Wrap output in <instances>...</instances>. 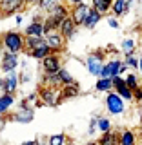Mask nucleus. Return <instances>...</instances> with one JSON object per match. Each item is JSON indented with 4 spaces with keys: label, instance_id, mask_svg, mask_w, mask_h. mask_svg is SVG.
Masks as SVG:
<instances>
[{
    "label": "nucleus",
    "instance_id": "obj_1",
    "mask_svg": "<svg viewBox=\"0 0 142 145\" xmlns=\"http://www.w3.org/2000/svg\"><path fill=\"white\" fill-rule=\"evenodd\" d=\"M0 42L4 45V51H7V53H15V54L24 53V47H26L24 33H18V31H6V33L0 35Z\"/></svg>",
    "mask_w": 142,
    "mask_h": 145
},
{
    "label": "nucleus",
    "instance_id": "obj_2",
    "mask_svg": "<svg viewBox=\"0 0 142 145\" xmlns=\"http://www.w3.org/2000/svg\"><path fill=\"white\" fill-rule=\"evenodd\" d=\"M35 118V107L27 102L26 98H22L18 102V107L15 112H9L6 116L7 121H17V123H31Z\"/></svg>",
    "mask_w": 142,
    "mask_h": 145
},
{
    "label": "nucleus",
    "instance_id": "obj_3",
    "mask_svg": "<svg viewBox=\"0 0 142 145\" xmlns=\"http://www.w3.org/2000/svg\"><path fill=\"white\" fill-rule=\"evenodd\" d=\"M36 96H38V102L42 105H48V107H57L62 103L60 87H46V85H40L36 89Z\"/></svg>",
    "mask_w": 142,
    "mask_h": 145
},
{
    "label": "nucleus",
    "instance_id": "obj_4",
    "mask_svg": "<svg viewBox=\"0 0 142 145\" xmlns=\"http://www.w3.org/2000/svg\"><path fill=\"white\" fill-rule=\"evenodd\" d=\"M106 109H108L109 114H113V116L124 114V111H126V102H124L120 96H118L115 91H111V93H108V96H106Z\"/></svg>",
    "mask_w": 142,
    "mask_h": 145
},
{
    "label": "nucleus",
    "instance_id": "obj_5",
    "mask_svg": "<svg viewBox=\"0 0 142 145\" xmlns=\"http://www.w3.org/2000/svg\"><path fill=\"white\" fill-rule=\"evenodd\" d=\"M18 87H20V82H18V72L13 71V72H7V74L2 76V84H0V93L4 94H11L15 96Z\"/></svg>",
    "mask_w": 142,
    "mask_h": 145
},
{
    "label": "nucleus",
    "instance_id": "obj_6",
    "mask_svg": "<svg viewBox=\"0 0 142 145\" xmlns=\"http://www.w3.org/2000/svg\"><path fill=\"white\" fill-rule=\"evenodd\" d=\"M104 51H95V53H91L88 58H86V67H88V71L91 72L93 76H100V71H102V65H104Z\"/></svg>",
    "mask_w": 142,
    "mask_h": 145
},
{
    "label": "nucleus",
    "instance_id": "obj_7",
    "mask_svg": "<svg viewBox=\"0 0 142 145\" xmlns=\"http://www.w3.org/2000/svg\"><path fill=\"white\" fill-rule=\"evenodd\" d=\"M44 40H46V44H48V47L51 49V53L60 54L64 49H66V40H64V36L58 33V31H49V33H46Z\"/></svg>",
    "mask_w": 142,
    "mask_h": 145
},
{
    "label": "nucleus",
    "instance_id": "obj_8",
    "mask_svg": "<svg viewBox=\"0 0 142 145\" xmlns=\"http://www.w3.org/2000/svg\"><path fill=\"white\" fill-rule=\"evenodd\" d=\"M120 67H122L120 58H117V56L109 58L108 62H104L98 78H115V76H120Z\"/></svg>",
    "mask_w": 142,
    "mask_h": 145
},
{
    "label": "nucleus",
    "instance_id": "obj_9",
    "mask_svg": "<svg viewBox=\"0 0 142 145\" xmlns=\"http://www.w3.org/2000/svg\"><path fill=\"white\" fill-rule=\"evenodd\" d=\"M18 65H20V56L15 54V53L4 51V56H2V60H0V72H2V74L13 72V71H17Z\"/></svg>",
    "mask_w": 142,
    "mask_h": 145
},
{
    "label": "nucleus",
    "instance_id": "obj_10",
    "mask_svg": "<svg viewBox=\"0 0 142 145\" xmlns=\"http://www.w3.org/2000/svg\"><path fill=\"white\" fill-rule=\"evenodd\" d=\"M42 71L46 74H55V72H58L62 69V56L57 53H51L49 56H46L42 62Z\"/></svg>",
    "mask_w": 142,
    "mask_h": 145
},
{
    "label": "nucleus",
    "instance_id": "obj_11",
    "mask_svg": "<svg viewBox=\"0 0 142 145\" xmlns=\"http://www.w3.org/2000/svg\"><path fill=\"white\" fill-rule=\"evenodd\" d=\"M89 11H91L89 4H86V2L77 4V6H71L69 7V18L77 24V27H79V25H82V22L86 20V16H88Z\"/></svg>",
    "mask_w": 142,
    "mask_h": 145
},
{
    "label": "nucleus",
    "instance_id": "obj_12",
    "mask_svg": "<svg viewBox=\"0 0 142 145\" xmlns=\"http://www.w3.org/2000/svg\"><path fill=\"white\" fill-rule=\"evenodd\" d=\"M26 7L24 0H0V15L2 16H11L17 15L18 11Z\"/></svg>",
    "mask_w": 142,
    "mask_h": 145
},
{
    "label": "nucleus",
    "instance_id": "obj_13",
    "mask_svg": "<svg viewBox=\"0 0 142 145\" xmlns=\"http://www.w3.org/2000/svg\"><path fill=\"white\" fill-rule=\"evenodd\" d=\"M133 6V0H113V6H111V16H124L127 11Z\"/></svg>",
    "mask_w": 142,
    "mask_h": 145
},
{
    "label": "nucleus",
    "instance_id": "obj_14",
    "mask_svg": "<svg viewBox=\"0 0 142 145\" xmlns=\"http://www.w3.org/2000/svg\"><path fill=\"white\" fill-rule=\"evenodd\" d=\"M17 105V98L11 96V94H4L0 93V116L6 118L9 112H11V109Z\"/></svg>",
    "mask_w": 142,
    "mask_h": 145
},
{
    "label": "nucleus",
    "instance_id": "obj_15",
    "mask_svg": "<svg viewBox=\"0 0 142 145\" xmlns=\"http://www.w3.org/2000/svg\"><path fill=\"white\" fill-rule=\"evenodd\" d=\"M58 33H60L62 36H64V40H71L73 36L77 35V24L71 20L69 16L66 18V20H62V24H60V27H58Z\"/></svg>",
    "mask_w": 142,
    "mask_h": 145
},
{
    "label": "nucleus",
    "instance_id": "obj_16",
    "mask_svg": "<svg viewBox=\"0 0 142 145\" xmlns=\"http://www.w3.org/2000/svg\"><path fill=\"white\" fill-rule=\"evenodd\" d=\"M118 145H139L137 133L131 129H122L118 131Z\"/></svg>",
    "mask_w": 142,
    "mask_h": 145
},
{
    "label": "nucleus",
    "instance_id": "obj_17",
    "mask_svg": "<svg viewBox=\"0 0 142 145\" xmlns=\"http://www.w3.org/2000/svg\"><path fill=\"white\" fill-rule=\"evenodd\" d=\"M80 94V85L77 84H71V85H64V87H60V100L62 102H66V100L69 98H77Z\"/></svg>",
    "mask_w": 142,
    "mask_h": 145
},
{
    "label": "nucleus",
    "instance_id": "obj_18",
    "mask_svg": "<svg viewBox=\"0 0 142 145\" xmlns=\"http://www.w3.org/2000/svg\"><path fill=\"white\" fill-rule=\"evenodd\" d=\"M111 6H113V0H91V9L100 13L102 16L111 13Z\"/></svg>",
    "mask_w": 142,
    "mask_h": 145
},
{
    "label": "nucleus",
    "instance_id": "obj_19",
    "mask_svg": "<svg viewBox=\"0 0 142 145\" xmlns=\"http://www.w3.org/2000/svg\"><path fill=\"white\" fill-rule=\"evenodd\" d=\"M46 45V40H44V36H26V47H24V53H31V51H35V49H38V47H44Z\"/></svg>",
    "mask_w": 142,
    "mask_h": 145
},
{
    "label": "nucleus",
    "instance_id": "obj_20",
    "mask_svg": "<svg viewBox=\"0 0 142 145\" xmlns=\"http://www.w3.org/2000/svg\"><path fill=\"white\" fill-rule=\"evenodd\" d=\"M24 36H44V24L42 22H29L24 29Z\"/></svg>",
    "mask_w": 142,
    "mask_h": 145
},
{
    "label": "nucleus",
    "instance_id": "obj_21",
    "mask_svg": "<svg viewBox=\"0 0 142 145\" xmlns=\"http://www.w3.org/2000/svg\"><path fill=\"white\" fill-rule=\"evenodd\" d=\"M49 16H53L57 22H60V24H62V20H66V18L69 16V6H66L64 2H60L51 13H49Z\"/></svg>",
    "mask_w": 142,
    "mask_h": 145
},
{
    "label": "nucleus",
    "instance_id": "obj_22",
    "mask_svg": "<svg viewBox=\"0 0 142 145\" xmlns=\"http://www.w3.org/2000/svg\"><path fill=\"white\" fill-rule=\"evenodd\" d=\"M98 145H118V131H108V133L100 134V138L97 140Z\"/></svg>",
    "mask_w": 142,
    "mask_h": 145
},
{
    "label": "nucleus",
    "instance_id": "obj_23",
    "mask_svg": "<svg viewBox=\"0 0 142 145\" xmlns=\"http://www.w3.org/2000/svg\"><path fill=\"white\" fill-rule=\"evenodd\" d=\"M100 20H102V15L91 9V11L88 13V16H86V20L82 22V27H84V29H95Z\"/></svg>",
    "mask_w": 142,
    "mask_h": 145
},
{
    "label": "nucleus",
    "instance_id": "obj_24",
    "mask_svg": "<svg viewBox=\"0 0 142 145\" xmlns=\"http://www.w3.org/2000/svg\"><path fill=\"white\" fill-rule=\"evenodd\" d=\"M95 91L97 93H111L113 91V82L111 78H98L97 84H95Z\"/></svg>",
    "mask_w": 142,
    "mask_h": 145
},
{
    "label": "nucleus",
    "instance_id": "obj_25",
    "mask_svg": "<svg viewBox=\"0 0 142 145\" xmlns=\"http://www.w3.org/2000/svg\"><path fill=\"white\" fill-rule=\"evenodd\" d=\"M113 129V125H111V120L106 116H97V131L100 134H104V133H108V131H111Z\"/></svg>",
    "mask_w": 142,
    "mask_h": 145
},
{
    "label": "nucleus",
    "instance_id": "obj_26",
    "mask_svg": "<svg viewBox=\"0 0 142 145\" xmlns=\"http://www.w3.org/2000/svg\"><path fill=\"white\" fill-rule=\"evenodd\" d=\"M49 54H51V49L48 47V44H46L44 47H38V49H35V51L27 53V56H31V58H35V60H40V62H42L46 56H49Z\"/></svg>",
    "mask_w": 142,
    "mask_h": 145
},
{
    "label": "nucleus",
    "instance_id": "obj_27",
    "mask_svg": "<svg viewBox=\"0 0 142 145\" xmlns=\"http://www.w3.org/2000/svg\"><path fill=\"white\" fill-rule=\"evenodd\" d=\"M58 74V82H60V87H64V85H71V84H75V78L71 76V72L67 71V69H62L57 72Z\"/></svg>",
    "mask_w": 142,
    "mask_h": 145
},
{
    "label": "nucleus",
    "instance_id": "obj_28",
    "mask_svg": "<svg viewBox=\"0 0 142 145\" xmlns=\"http://www.w3.org/2000/svg\"><path fill=\"white\" fill-rule=\"evenodd\" d=\"M58 4H60V0H38V2H36V6H38L40 9H42L44 13H51L55 7L58 6Z\"/></svg>",
    "mask_w": 142,
    "mask_h": 145
},
{
    "label": "nucleus",
    "instance_id": "obj_29",
    "mask_svg": "<svg viewBox=\"0 0 142 145\" xmlns=\"http://www.w3.org/2000/svg\"><path fill=\"white\" fill-rule=\"evenodd\" d=\"M48 145H66L67 143V136L64 133H58V134H51L48 140Z\"/></svg>",
    "mask_w": 142,
    "mask_h": 145
},
{
    "label": "nucleus",
    "instance_id": "obj_30",
    "mask_svg": "<svg viewBox=\"0 0 142 145\" xmlns=\"http://www.w3.org/2000/svg\"><path fill=\"white\" fill-rule=\"evenodd\" d=\"M124 82H126V85H127V87H129L131 91H135V89H139V87H140V84H139V76H137L135 72H126Z\"/></svg>",
    "mask_w": 142,
    "mask_h": 145
},
{
    "label": "nucleus",
    "instance_id": "obj_31",
    "mask_svg": "<svg viewBox=\"0 0 142 145\" xmlns=\"http://www.w3.org/2000/svg\"><path fill=\"white\" fill-rule=\"evenodd\" d=\"M122 51H124V54H133L135 53V47H137V42L133 38H124L122 40Z\"/></svg>",
    "mask_w": 142,
    "mask_h": 145
},
{
    "label": "nucleus",
    "instance_id": "obj_32",
    "mask_svg": "<svg viewBox=\"0 0 142 145\" xmlns=\"http://www.w3.org/2000/svg\"><path fill=\"white\" fill-rule=\"evenodd\" d=\"M122 62H124L129 69H137V67H139V58H137L135 54H126Z\"/></svg>",
    "mask_w": 142,
    "mask_h": 145
},
{
    "label": "nucleus",
    "instance_id": "obj_33",
    "mask_svg": "<svg viewBox=\"0 0 142 145\" xmlns=\"http://www.w3.org/2000/svg\"><path fill=\"white\" fill-rule=\"evenodd\" d=\"M98 131H97V116H93L89 120V127H88V136H93V134H97Z\"/></svg>",
    "mask_w": 142,
    "mask_h": 145
},
{
    "label": "nucleus",
    "instance_id": "obj_34",
    "mask_svg": "<svg viewBox=\"0 0 142 145\" xmlns=\"http://www.w3.org/2000/svg\"><path fill=\"white\" fill-rule=\"evenodd\" d=\"M29 80H31V76H29V72H27V71H22L20 74H18V82H20V84H27Z\"/></svg>",
    "mask_w": 142,
    "mask_h": 145
},
{
    "label": "nucleus",
    "instance_id": "obj_35",
    "mask_svg": "<svg viewBox=\"0 0 142 145\" xmlns=\"http://www.w3.org/2000/svg\"><path fill=\"white\" fill-rule=\"evenodd\" d=\"M108 25L111 27V29H118V20H117L115 16H109L108 18Z\"/></svg>",
    "mask_w": 142,
    "mask_h": 145
},
{
    "label": "nucleus",
    "instance_id": "obj_36",
    "mask_svg": "<svg viewBox=\"0 0 142 145\" xmlns=\"http://www.w3.org/2000/svg\"><path fill=\"white\" fill-rule=\"evenodd\" d=\"M133 100H135V102H142V87L133 91Z\"/></svg>",
    "mask_w": 142,
    "mask_h": 145
},
{
    "label": "nucleus",
    "instance_id": "obj_37",
    "mask_svg": "<svg viewBox=\"0 0 142 145\" xmlns=\"http://www.w3.org/2000/svg\"><path fill=\"white\" fill-rule=\"evenodd\" d=\"M82 2H84V0H66V6H77V4H82Z\"/></svg>",
    "mask_w": 142,
    "mask_h": 145
},
{
    "label": "nucleus",
    "instance_id": "obj_38",
    "mask_svg": "<svg viewBox=\"0 0 142 145\" xmlns=\"http://www.w3.org/2000/svg\"><path fill=\"white\" fill-rule=\"evenodd\" d=\"M38 143V138H35V140H27V142H22L20 145H36Z\"/></svg>",
    "mask_w": 142,
    "mask_h": 145
},
{
    "label": "nucleus",
    "instance_id": "obj_39",
    "mask_svg": "<svg viewBox=\"0 0 142 145\" xmlns=\"http://www.w3.org/2000/svg\"><path fill=\"white\" fill-rule=\"evenodd\" d=\"M6 123H7L6 118H0V134H2V131H4V129H6Z\"/></svg>",
    "mask_w": 142,
    "mask_h": 145
},
{
    "label": "nucleus",
    "instance_id": "obj_40",
    "mask_svg": "<svg viewBox=\"0 0 142 145\" xmlns=\"http://www.w3.org/2000/svg\"><path fill=\"white\" fill-rule=\"evenodd\" d=\"M38 2V0H24V4H26V7L27 6H35V4Z\"/></svg>",
    "mask_w": 142,
    "mask_h": 145
},
{
    "label": "nucleus",
    "instance_id": "obj_41",
    "mask_svg": "<svg viewBox=\"0 0 142 145\" xmlns=\"http://www.w3.org/2000/svg\"><path fill=\"white\" fill-rule=\"evenodd\" d=\"M15 20H17V24L20 25L22 22H24V16H22V15H17V16H15Z\"/></svg>",
    "mask_w": 142,
    "mask_h": 145
},
{
    "label": "nucleus",
    "instance_id": "obj_42",
    "mask_svg": "<svg viewBox=\"0 0 142 145\" xmlns=\"http://www.w3.org/2000/svg\"><path fill=\"white\" fill-rule=\"evenodd\" d=\"M36 145H48V142H46L44 136H42V138H38V143H36Z\"/></svg>",
    "mask_w": 142,
    "mask_h": 145
},
{
    "label": "nucleus",
    "instance_id": "obj_43",
    "mask_svg": "<svg viewBox=\"0 0 142 145\" xmlns=\"http://www.w3.org/2000/svg\"><path fill=\"white\" fill-rule=\"evenodd\" d=\"M137 69H139V71H140V76H142V56L139 58V67H137Z\"/></svg>",
    "mask_w": 142,
    "mask_h": 145
},
{
    "label": "nucleus",
    "instance_id": "obj_44",
    "mask_svg": "<svg viewBox=\"0 0 142 145\" xmlns=\"http://www.w3.org/2000/svg\"><path fill=\"white\" fill-rule=\"evenodd\" d=\"M2 56H4V45H2V42H0V60H2Z\"/></svg>",
    "mask_w": 142,
    "mask_h": 145
},
{
    "label": "nucleus",
    "instance_id": "obj_45",
    "mask_svg": "<svg viewBox=\"0 0 142 145\" xmlns=\"http://www.w3.org/2000/svg\"><path fill=\"white\" fill-rule=\"evenodd\" d=\"M86 145H98V143H97V142H93V140H91V142H88Z\"/></svg>",
    "mask_w": 142,
    "mask_h": 145
},
{
    "label": "nucleus",
    "instance_id": "obj_46",
    "mask_svg": "<svg viewBox=\"0 0 142 145\" xmlns=\"http://www.w3.org/2000/svg\"><path fill=\"white\" fill-rule=\"evenodd\" d=\"M139 131H140V136H142V121H140V129Z\"/></svg>",
    "mask_w": 142,
    "mask_h": 145
},
{
    "label": "nucleus",
    "instance_id": "obj_47",
    "mask_svg": "<svg viewBox=\"0 0 142 145\" xmlns=\"http://www.w3.org/2000/svg\"><path fill=\"white\" fill-rule=\"evenodd\" d=\"M66 145H77V143H73V142H67V143H66Z\"/></svg>",
    "mask_w": 142,
    "mask_h": 145
},
{
    "label": "nucleus",
    "instance_id": "obj_48",
    "mask_svg": "<svg viewBox=\"0 0 142 145\" xmlns=\"http://www.w3.org/2000/svg\"><path fill=\"white\" fill-rule=\"evenodd\" d=\"M2 76H4V74H2V72H0V84H2Z\"/></svg>",
    "mask_w": 142,
    "mask_h": 145
},
{
    "label": "nucleus",
    "instance_id": "obj_49",
    "mask_svg": "<svg viewBox=\"0 0 142 145\" xmlns=\"http://www.w3.org/2000/svg\"><path fill=\"white\" fill-rule=\"evenodd\" d=\"M0 118H2V116H0Z\"/></svg>",
    "mask_w": 142,
    "mask_h": 145
}]
</instances>
